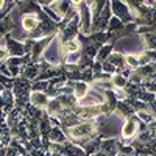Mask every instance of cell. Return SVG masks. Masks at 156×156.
Masks as SVG:
<instances>
[{
  "label": "cell",
  "instance_id": "1",
  "mask_svg": "<svg viewBox=\"0 0 156 156\" xmlns=\"http://www.w3.org/2000/svg\"><path fill=\"white\" fill-rule=\"evenodd\" d=\"M105 101H106V97H105L103 92H100V90H97V89H89L86 97H83L80 100V105L90 108V106H100Z\"/></svg>",
  "mask_w": 156,
  "mask_h": 156
},
{
  "label": "cell",
  "instance_id": "2",
  "mask_svg": "<svg viewBox=\"0 0 156 156\" xmlns=\"http://www.w3.org/2000/svg\"><path fill=\"white\" fill-rule=\"evenodd\" d=\"M94 129H95L94 122H84L81 125H76V126L70 128L69 133L73 139H83V137H87L89 134H92Z\"/></svg>",
  "mask_w": 156,
  "mask_h": 156
},
{
  "label": "cell",
  "instance_id": "3",
  "mask_svg": "<svg viewBox=\"0 0 156 156\" xmlns=\"http://www.w3.org/2000/svg\"><path fill=\"white\" fill-rule=\"evenodd\" d=\"M137 128H139V120L136 119V117H131V119H128L122 128V136L125 139H131L136 136L137 133Z\"/></svg>",
  "mask_w": 156,
  "mask_h": 156
},
{
  "label": "cell",
  "instance_id": "4",
  "mask_svg": "<svg viewBox=\"0 0 156 156\" xmlns=\"http://www.w3.org/2000/svg\"><path fill=\"white\" fill-rule=\"evenodd\" d=\"M37 27H39V19H37V16L34 14V12L25 14L22 17V28L25 31H34Z\"/></svg>",
  "mask_w": 156,
  "mask_h": 156
},
{
  "label": "cell",
  "instance_id": "5",
  "mask_svg": "<svg viewBox=\"0 0 156 156\" xmlns=\"http://www.w3.org/2000/svg\"><path fill=\"white\" fill-rule=\"evenodd\" d=\"M89 92V84L83 83V81H78L73 84V94L78 100H81L83 97H86V94Z\"/></svg>",
  "mask_w": 156,
  "mask_h": 156
},
{
  "label": "cell",
  "instance_id": "6",
  "mask_svg": "<svg viewBox=\"0 0 156 156\" xmlns=\"http://www.w3.org/2000/svg\"><path fill=\"white\" fill-rule=\"evenodd\" d=\"M31 103L34 106H39V108H44L48 105V97H45L44 94L41 92H33L31 94Z\"/></svg>",
  "mask_w": 156,
  "mask_h": 156
},
{
  "label": "cell",
  "instance_id": "7",
  "mask_svg": "<svg viewBox=\"0 0 156 156\" xmlns=\"http://www.w3.org/2000/svg\"><path fill=\"white\" fill-rule=\"evenodd\" d=\"M62 51L64 53H76V51H80V42L76 41V39H70V41H67L66 44H64L62 47Z\"/></svg>",
  "mask_w": 156,
  "mask_h": 156
},
{
  "label": "cell",
  "instance_id": "8",
  "mask_svg": "<svg viewBox=\"0 0 156 156\" xmlns=\"http://www.w3.org/2000/svg\"><path fill=\"white\" fill-rule=\"evenodd\" d=\"M111 83H112V86H115L117 89H125V86H126V78L122 76V75H119V73H114L112 78H111Z\"/></svg>",
  "mask_w": 156,
  "mask_h": 156
},
{
  "label": "cell",
  "instance_id": "9",
  "mask_svg": "<svg viewBox=\"0 0 156 156\" xmlns=\"http://www.w3.org/2000/svg\"><path fill=\"white\" fill-rule=\"evenodd\" d=\"M98 114H100V109H97V108H84L81 111L80 117L81 119H90V117H95Z\"/></svg>",
  "mask_w": 156,
  "mask_h": 156
},
{
  "label": "cell",
  "instance_id": "10",
  "mask_svg": "<svg viewBox=\"0 0 156 156\" xmlns=\"http://www.w3.org/2000/svg\"><path fill=\"white\" fill-rule=\"evenodd\" d=\"M125 64H128L131 69H137L140 64H139V58L136 55H126L125 56Z\"/></svg>",
  "mask_w": 156,
  "mask_h": 156
},
{
  "label": "cell",
  "instance_id": "11",
  "mask_svg": "<svg viewBox=\"0 0 156 156\" xmlns=\"http://www.w3.org/2000/svg\"><path fill=\"white\" fill-rule=\"evenodd\" d=\"M66 59H67L69 64H76L78 61H80V51H76V53H69Z\"/></svg>",
  "mask_w": 156,
  "mask_h": 156
},
{
  "label": "cell",
  "instance_id": "12",
  "mask_svg": "<svg viewBox=\"0 0 156 156\" xmlns=\"http://www.w3.org/2000/svg\"><path fill=\"white\" fill-rule=\"evenodd\" d=\"M9 56V50L5 45H0V61H5Z\"/></svg>",
  "mask_w": 156,
  "mask_h": 156
},
{
  "label": "cell",
  "instance_id": "13",
  "mask_svg": "<svg viewBox=\"0 0 156 156\" xmlns=\"http://www.w3.org/2000/svg\"><path fill=\"white\" fill-rule=\"evenodd\" d=\"M3 5H5L3 2H0V9H2V8H3Z\"/></svg>",
  "mask_w": 156,
  "mask_h": 156
}]
</instances>
